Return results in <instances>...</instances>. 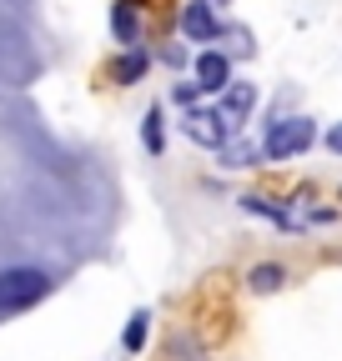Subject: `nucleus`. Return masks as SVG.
<instances>
[{
    "instance_id": "8",
    "label": "nucleus",
    "mask_w": 342,
    "mask_h": 361,
    "mask_svg": "<svg viewBox=\"0 0 342 361\" xmlns=\"http://www.w3.org/2000/svg\"><path fill=\"white\" fill-rule=\"evenodd\" d=\"M116 35H121L126 45H131V40H136V20H131V6H126V0H121V6H116Z\"/></svg>"
},
{
    "instance_id": "2",
    "label": "nucleus",
    "mask_w": 342,
    "mask_h": 361,
    "mask_svg": "<svg viewBox=\"0 0 342 361\" xmlns=\"http://www.w3.org/2000/svg\"><path fill=\"white\" fill-rule=\"evenodd\" d=\"M317 141V126L307 116H287L267 130V141H262V156L267 161H287V156H302L307 146Z\"/></svg>"
},
{
    "instance_id": "13",
    "label": "nucleus",
    "mask_w": 342,
    "mask_h": 361,
    "mask_svg": "<svg viewBox=\"0 0 342 361\" xmlns=\"http://www.w3.org/2000/svg\"><path fill=\"white\" fill-rule=\"evenodd\" d=\"M327 146H332V151L342 156V126H332V130H327Z\"/></svg>"
},
{
    "instance_id": "11",
    "label": "nucleus",
    "mask_w": 342,
    "mask_h": 361,
    "mask_svg": "<svg viewBox=\"0 0 342 361\" xmlns=\"http://www.w3.org/2000/svg\"><path fill=\"white\" fill-rule=\"evenodd\" d=\"M146 151H161V116H146Z\"/></svg>"
},
{
    "instance_id": "9",
    "label": "nucleus",
    "mask_w": 342,
    "mask_h": 361,
    "mask_svg": "<svg viewBox=\"0 0 342 361\" xmlns=\"http://www.w3.org/2000/svg\"><path fill=\"white\" fill-rule=\"evenodd\" d=\"M252 101H256V90H252V85H237L232 96H227V111H237V116H242V111H247Z\"/></svg>"
},
{
    "instance_id": "5",
    "label": "nucleus",
    "mask_w": 342,
    "mask_h": 361,
    "mask_svg": "<svg viewBox=\"0 0 342 361\" xmlns=\"http://www.w3.org/2000/svg\"><path fill=\"white\" fill-rule=\"evenodd\" d=\"M196 75H201V80H196L201 90H222L227 75H232V61L217 56V51H206V56H196Z\"/></svg>"
},
{
    "instance_id": "7",
    "label": "nucleus",
    "mask_w": 342,
    "mask_h": 361,
    "mask_svg": "<svg viewBox=\"0 0 342 361\" xmlns=\"http://www.w3.org/2000/svg\"><path fill=\"white\" fill-rule=\"evenodd\" d=\"M282 281H287V271H282V266H272V261L247 271V286H252V291H262V296H267V291H277Z\"/></svg>"
},
{
    "instance_id": "1",
    "label": "nucleus",
    "mask_w": 342,
    "mask_h": 361,
    "mask_svg": "<svg viewBox=\"0 0 342 361\" xmlns=\"http://www.w3.org/2000/svg\"><path fill=\"white\" fill-rule=\"evenodd\" d=\"M51 291V276L35 266H6L0 271V311H25Z\"/></svg>"
},
{
    "instance_id": "3",
    "label": "nucleus",
    "mask_w": 342,
    "mask_h": 361,
    "mask_svg": "<svg viewBox=\"0 0 342 361\" xmlns=\"http://www.w3.org/2000/svg\"><path fill=\"white\" fill-rule=\"evenodd\" d=\"M222 121H227L222 111H191L182 126H187L191 141H201V146H211V151H222V146H227V126H222Z\"/></svg>"
},
{
    "instance_id": "12",
    "label": "nucleus",
    "mask_w": 342,
    "mask_h": 361,
    "mask_svg": "<svg viewBox=\"0 0 342 361\" xmlns=\"http://www.w3.org/2000/svg\"><path fill=\"white\" fill-rule=\"evenodd\" d=\"M222 156H227V166H247V161H256V151H252V146H227Z\"/></svg>"
},
{
    "instance_id": "4",
    "label": "nucleus",
    "mask_w": 342,
    "mask_h": 361,
    "mask_svg": "<svg viewBox=\"0 0 342 361\" xmlns=\"http://www.w3.org/2000/svg\"><path fill=\"white\" fill-rule=\"evenodd\" d=\"M182 30L191 40H217V16H211L206 0H191V6L182 11Z\"/></svg>"
},
{
    "instance_id": "10",
    "label": "nucleus",
    "mask_w": 342,
    "mask_h": 361,
    "mask_svg": "<svg viewBox=\"0 0 342 361\" xmlns=\"http://www.w3.org/2000/svg\"><path fill=\"white\" fill-rule=\"evenodd\" d=\"M121 341H126V346L136 351V346L146 341V316H131V326H126V336H121Z\"/></svg>"
},
{
    "instance_id": "6",
    "label": "nucleus",
    "mask_w": 342,
    "mask_h": 361,
    "mask_svg": "<svg viewBox=\"0 0 342 361\" xmlns=\"http://www.w3.org/2000/svg\"><path fill=\"white\" fill-rule=\"evenodd\" d=\"M141 75H146V56H141V51H126V56L111 61V80H116V85H131V80H141Z\"/></svg>"
}]
</instances>
